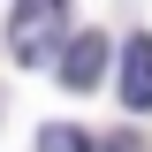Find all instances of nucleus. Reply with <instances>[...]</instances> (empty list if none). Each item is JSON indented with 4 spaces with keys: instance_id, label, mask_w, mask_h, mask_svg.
<instances>
[{
    "instance_id": "obj_2",
    "label": "nucleus",
    "mask_w": 152,
    "mask_h": 152,
    "mask_svg": "<svg viewBox=\"0 0 152 152\" xmlns=\"http://www.w3.org/2000/svg\"><path fill=\"white\" fill-rule=\"evenodd\" d=\"M107 61H114V46H107L99 31L69 38V46H61V84H69V91H91L99 76H107Z\"/></svg>"
},
{
    "instance_id": "obj_3",
    "label": "nucleus",
    "mask_w": 152,
    "mask_h": 152,
    "mask_svg": "<svg viewBox=\"0 0 152 152\" xmlns=\"http://www.w3.org/2000/svg\"><path fill=\"white\" fill-rule=\"evenodd\" d=\"M122 107H129V114L152 107V38H145V31L122 46Z\"/></svg>"
},
{
    "instance_id": "obj_1",
    "label": "nucleus",
    "mask_w": 152,
    "mask_h": 152,
    "mask_svg": "<svg viewBox=\"0 0 152 152\" xmlns=\"http://www.w3.org/2000/svg\"><path fill=\"white\" fill-rule=\"evenodd\" d=\"M69 31V0H15V15H8V53L23 69H46Z\"/></svg>"
},
{
    "instance_id": "obj_5",
    "label": "nucleus",
    "mask_w": 152,
    "mask_h": 152,
    "mask_svg": "<svg viewBox=\"0 0 152 152\" xmlns=\"http://www.w3.org/2000/svg\"><path fill=\"white\" fill-rule=\"evenodd\" d=\"M99 152H145V145H137V137H107Z\"/></svg>"
},
{
    "instance_id": "obj_4",
    "label": "nucleus",
    "mask_w": 152,
    "mask_h": 152,
    "mask_svg": "<svg viewBox=\"0 0 152 152\" xmlns=\"http://www.w3.org/2000/svg\"><path fill=\"white\" fill-rule=\"evenodd\" d=\"M38 152H99V145L76 129V122H46V129H38Z\"/></svg>"
}]
</instances>
